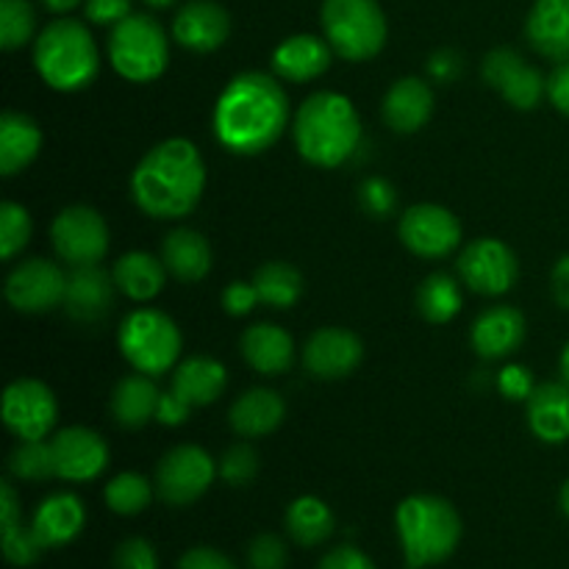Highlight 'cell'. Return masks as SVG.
Returning a JSON list of instances; mask_svg holds the SVG:
<instances>
[{
    "label": "cell",
    "mask_w": 569,
    "mask_h": 569,
    "mask_svg": "<svg viewBox=\"0 0 569 569\" xmlns=\"http://www.w3.org/2000/svg\"><path fill=\"white\" fill-rule=\"evenodd\" d=\"M289 126V94L276 76L248 70L226 83L214 103V139L233 156H259Z\"/></svg>",
    "instance_id": "obj_1"
},
{
    "label": "cell",
    "mask_w": 569,
    "mask_h": 569,
    "mask_svg": "<svg viewBox=\"0 0 569 569\" xmlns=\"http://www.w3.org/2000/svg\"><path fill=\"white\" fill-rule=\"evenodd\" d=\"M206 189V164L183 137L153 144L131 176V198L153 220H181L198 209Z\"/></svg>",
    "instance_id": "obj_2"
},
{
    "label": "cell",
    "mask_w": 569,
    "mask_h": 569,
    "mask_svg": "<svg viewBox=\"0 0 569 569\" xmlns=\"http://www.w3.org/2000/svg\"><path fill=\"white\" fill-rule=\"evenodd\" d=\"M292 137L303 161L322 170H333L353 159L359 150L361 117L348 94L322 89L298 106Z\"/></svg>",
    "instance_id": "obj_3"
},
{
    "label": "cell",
    "mask_w": 569,
    "mask_h": 569,
    "mask_svg": "<svg viewBox=\"0 0 569 569\" xmlns=\"http://www.w3.org/2000/svg\"><path fill=\"white\" fill-rule=\"evenodd\" d=\"M395 531L406 569H426L448 561L461 542L459 511L437 495H411L395 511Z\"/></svg>",
    "instance_id": "obj_4"
},
{
    "label": "cell",
    "mask_w": 569,
    "mask_h": 569,
    "mask_svg": "<svg viewBox=\"0 0 569 569\" xmlns=\"http://www.w3.org/2000/svg\"><path fill=\"white\" fill-rule=\"evenodd\" d=\"M33 67L56 92H81L98 78L100 53L87 22L59 17L33 39Z\"/></svg>",
    "instance_id": "obj_5"
},
{
    "label": "cell",
    "mask_w": 569,
    "mask_h": 569,
    "mask_svg": "<svg viewBox=\"0 0 569 569\" xmlns=\"http://www.w3.org/2000/svg\"><path fill=\"white\" fill-rule=\"evenodd\" d=\"M111 67L131 83H150L170 64V39L161 22L150 14L126 17L109 33Z\"/></svg>",
    "instance_id": "obj_6"
},
{
    "label": "cell",
    "mask_w": 569,
    "mask_h": 569,
    "mask_svg": "<svg viewBox=\"0 0 569 569\" xmlns=\"http://www.w3.org/2000/svg\"><path fill=\"white\" fill-rule=\"evenodd\" d=\"M117 345L122 350V359L144 376H164L176 370L181 359L183 337L170 315L159 309H137L122 320Z\"/></svg>",
    "instance_id": "obj_7"
},
{
    "label": "cell",
    "mask_w": 569,
    "mask_h": 569,
    "mask_svg": "<svg viewBox=\"0 0 569 569\" xmlns=\"http://www.w3.org/2000/svg\"><path fill=\"white\" fill-rule=\"evenodd\" d=\"M322 31L333 53L345 61H370L387 44V14L378 0H326Z\"/></svg>",
    "instance_id": "obj_8"
},
{
    "label": "cell",
    "mask_w": 569,
    "mask_h": 569,
    "mask_svg": "<svg viewBox=\"0 0 569 569\" xmlns=\"http://www.w3.org/2000/svg\"><path fill=\"white\" fill-rule=\"evenodd\" d=\"M56 256L70 267L100 264L109 253V226L92 206H67L50 226Z\"/></svg>",
    "instance_id": "obj_9"
},
{
    "label": "cell",
    "mask_w": 569,
    "mask_h": 569,
    "mask_svg": "<svg viewBox=\"0 0 569 569\" xmlns=\"http://www.w3.org/2000/svg\"><path fill=\"white\" fill-rule=\"evenodd\" d=\"M220 465L198 445H178L156 467V492L170 506H192L211 489Z\"/></svg>",
    "instance_id": "obj_10"
},
{
    "label": "cell",
    "mask_w": 569,
    "mask_h": 569,
    "mask_svg": "<svg viewBox=\"0 0 569 569\" xmlns=\"http://www.w3.org/2000/svg\"><path fill=\"white\" fill-rule=\"evenodd\" d=\"M67 276L56 261L26 259L6 278V300L22 315H48L64 306Z\"/></svg>",
    "instance_id": "obj_11"
},
{
    "label": "cell",
    "mask_w": 569,
    "mask_h": 569,
    "mask_svg": "<svg viewBox=\"0 0 569 569\" xmlns=\"http://www.w3.org/2000/svg\"><path fill=\"white\" fill-rule=\"evenodd\" d=\"M456 270H459L461 283H467V289L487 295V298H498L515 287L520 267H517V256L509 244L483 237L461 250Z\"/></svg>",
    "instance_id": "obj_12"
},
{
    "label": "cell",
    "mask_w": 569,
    "mask_h": 569,
    "mask_svg": "<svg viewBox=\"0 0 569 569\" xmlns=\"http://www.w3.org/2000/svg\"><path fill=\"white\" fill-rule=\"evenodd\" d=\"M400 242L420 259H445L461 244V222L450 209L437 203L409 206L400 217Z\"/></svg>",
    "instance_id": "obj_13"
},
{
    "label": "cell",
    "mask_w": 569,
    "mask_h": 569,
    "mask_svg": "<svg viewBox=\"0 0 569 569\" xmlns=\"http://www.w3.org/2000/svg\"><path fill=\"white\" fill-rule=\"evenodd\" d=\"M59 420V403L48 383L17 378L3 392V422L17 439H44Z\"/></svg>",
    "instance_id": "obj_14"
},
{
    "label": "cell",
    "mask_w": 569,
    "mask_h": 569,
    "mask_svg": "<svg viewBox=\"0 0 569 569\" xmlns=\"http://www.w3.org/2000/svg\"><path fill=\"white\" fill-rule=\"evenodd\" d=\"M481 76L489 87L503 94L506 103L520 111L537 109L548 94V78L528 64L515 48H495L492 53L483 56Z\"/></svg>",
    "instance_id": "obj_15"
},
{
    "label": "cell",
    "mask_w": 569,
    "mask_h": 569,
    "mask_svg": "<svg viewBox=\"0 0 569 569\" xmlns=\"http://www.w3.org/2000/svg\"><path fill=\"white\" fill-rule=\"evenodd\" d=\"M56 478L70 483H87L103 476L109 467V445L98 431L70 426L50 439Z\"/></svg>",
    "instance_id": "obj_16"
},
{
    "label": "cell",
    "mask_w": 569,
    "mask_h": 569,
    "mask_svg": "<svg viewBox=\"0 0 569 569\" xmlns=\"http://www.w3.org/2000/svg\"><path fill=\"white\" fill-rule=\"evenodd\" d=\"M365 345L348 328H320L306 339L303 367L309 376L320 381H339L348 378L361 365Z\"/></svg>",
    "instance_id": "obj_17"
},
{
    "label": "cell",
    "mask_w": 569,
    "mask_h": 569,
    "mask_svg": "<svg viewBox=\"0 0 569 569\" xmlns=\"http://www.w3.org/2000/svg\"><path fill=\"white\" fill-rule=\"evenodd\" d=\"M231 37V14L217 0H189L172 17V39L192 53H211Z\"/></svg>",
    "instance_id": "obj_18"
},
{
    "label": "cell",
    "mask_w": 569,
    "mask_h": 569,
    "mask_svg": "<svg viewBox=\"0 0 569 569\" xmlns=\"http://www.w3.org/2000/svg\"><path fill=\"white\" fill-rule=\"evenodd\" d=\"M526 317L515 306H489L472 322V348L483 361H500L526 342Z\"/></svg>",
    "instance_id": "obj_19"
},
{
    "label": "cell",
    "mask_w": 569,
    "mask_h": 569,
    "mask_svg": "<svg viewBox=\"0 0 569 569\" xmlns=\"http://www.w3.org/2000/svg\"><path fill=\"white\" fill-rule=\"evenodd\" d=\"M114 276L100 264L72 267L67 276V315L78 322H100L114 306Z\"/></svg>",
    "instance_id": "obj_20"
},
{
    "label": "cell",
    "mask_w": 569,
    "mask_h": 569,
    "mask_svg": "<svg viewBox=\"0 0 569 569\" xmlns=\"http://www.w3.org/2000/svg\"><path fill=\"white\" fill-rule=\"evenodd\" d=\"M83 526H87V509H83V500L72 492L48 495L31 517L33 533L44 550L76 542Z\"/></svg>",
    "instance_id": "obj_21"
},
{
    "label": "cell",
    "mask_w": 569,
    "mask_h": 569,
    "mask_svg": "<svg viewBox=\"0 0 569 569\" xmlns=\"http://www.w3.org/2000/svg\"><path fill=\"white\" fill-rule=\"evenodd\" d=\"M331 61L333 48L328 39L315 37V33H295L272 50V70L281 81L292 83L315 81L331 67Z\"/></svg>",
    "instance_id": "obj_22"
},
{
    "label": "cell",
    "mask_w": 569,
    "mask_h": 569,
    "mask_svg": "<svg viewBox=\"0 0 569 569\" xmlns=\"http://www.w3.org/2000/svg\"><path fill=\"white\" fill-rule=\"evenodd\" d=\"M383 122L395 133H417L433 114V89L422 78H398L383 94Z\"/></svg>",
    "instance_id": "obj_23"
},
{
    "label": "cell",
    "mask_w": 569,
    "mask_h": 569,
    "mask_svg": "<svg viewBox=\"0 0 569 569\" xmlns=\"http://www.w3.org/2000/svg\"><path fill=\"white\" fill-rule=\"evenodd\" d=\"M242 359L259 376H281L295 361V339L276 322H256L239 339Z\"/></svg>",
    "instance_id": "obj_24"
},
{
    "label": "cell",
    "mask_w": 569,
    "mask_h": 569,
    "mask_svg": "<svg viewBox=\"0 0 569 569\" xmlns=\"http://www.w3.org/2000/svg\"><path fill=\"white\" fill-rule=\"evenodd\" d=\"M528 406V428L545 445H565L569 439V383H537Z\"/></svg>",
    "instance_id": "obj_25"
},
{
    "label": "cell",
    "mask_w": 569,
    "mask_h": 569,
    "mask_svg": "<svg viewBox=\"0 0 569 569\" xmlns=\"http://www.w3.org/2000/svg\"><path fill=\"white\" fill-rule=\"evenodd\" d=\"M526 37L539 56L569 59V0H537L528 11Z\"/></svg>",
    "instance_id": "obj_26"
},
{
    "label": "cell",
    "mask_w": 569,
    "mask_h": 569,
    "mask_svg": "<svg viewBox=\"0 0 569 569\" xmlns=\"http://www.w3.org/2000/svg\"><path fill=\"white\" fill-rule=\"evenodd\" d=\"M283 417H287V403L276 389L267 387H253L242 392L228 411L231 428L242 439L267 437L281 426Z\"/></svg>",
    "instance_id": "obj_27"
},
{
    "label": "cell",
    "mask_w": 569,
    "mask_h": 569,
    "mask_svg": "<svg viewBox=\"0 0 569 569\" xmlns=\"http://www.w3.org/2000/svg\"><path fill=\"white\" fill-rule=\"evenodd\" d=\"M161 392L156 387L153 376H144V372H131L122 381H117L114 392H111L109 411L114 417V422L128 431H137L144 428L150 420H156V411H159Z\"/></svg>",
    "instance_id": "obj_28"
},
{
    "label": "cell",
    "mask_w": 569,
    "mask_h": 569,
    "mask_svg": "<svg viewBox=\"0 0 569 569\" xmlns=\"http://www.w3.org/2000/svg\"><path fill=\"white\" fill-rule=\"evenodd\" d=\"M228 372L222 361L211 359V356H189V359L178 361L172 370L170 389L181 400H187L192 409L198 406H209L226 392Z\"/></svg>",
    "instance_id": "obj_29"
},
{
    "label": "cell",
    "mask_w": 569,
    "mask_h": 569,
    "mask_svg": "<svg viewBox=\"0 0 569 569\" xmlns=\"http://www.w3.org/2000/svg\"><path fill=\"white\" fill-rule=\"evenodd\" d=\"M42 150V131L22 111H3L0 117V172L6 178L26 170Z\"/></svg>",
    "instance_id": "obj_30"
},
{
    "label": "cell",
    "mask_w": 569,
    "mask_h": 569,
    "mask_svg": "<svg viewBox=\"0 0 569 569\" xmlns=\"http://www.w3.org/2000/svg\"><path fill=\"white\" fill-rule=\"evenodd\" d=\"M111 276L126 298H131L133 303H148L156 295H161L170 272H167L164 261L156 259L148 250H131L114 261Z\"/></svg>",
    "instance_id": "obj_31"
},
{
    "label": "cell",
    "mask_w": 569,
    "mask_h": 569,
    "mask_svg": "<svg viewBox=\"0 0 569 569\" xmlns=\"http://www.w3.org/2000/svg\"><path fill=\"white\" fill-rule=\"evenodd\" d=\"M161 261L167 272L183 283H194L209 276L211 270V248L206 237L192 228H176L167 233L161 244Z\"/></svg>",
    "instance_id": "obj_32"
},
{
    "label": "cell",
    "mask_w": 569,
    "mask_h": 569,
    "mask_svg": "<svg viewBox=\"0 0 569 569\" xmlns=\"http://www.w3.org/2000/svg\"><path fill=\"white\" fill-rule=\"evenodd\" d=\"M283 526H287V533L300 548H317V545L331 539L337 520H333V511L326 500L315 498V495H303V498L289 503Z\"/></svg>",
    "instance_id": "obj_33"
},
{
    "label": "cell",
    "mask_w": 569,
    "mask_h": 569,
    "mask_svg": "<svg viewBox=\"0 0 569 569\" xmlns=\"http://www.w3.org/2000/svg\"><path fill=\"white\" fill-rule=\"evenodd\" d=\"M259 300L270 309H292L303 298V276L287 261H267L253 276Z\"/></svg>",
    "instance_id": "obj_34"
},
{
    "label": "cell",
    "mask_w": 569,
    "mask_h": 569,
    "mask_svg": "<svg viewBox=\"0 0 569 569\" xmlns=\"http://www.w3.org/2000/svg\"><path fill=\"white\" fill-rule=\"evenodd\" d=\"M465 306V292H461V281H456L448 272H433L417 289V311L426 317L428 322H450Z\"/></svg>",
    "instance_id": "obj_35"
},
{
    "label": "cell",
    "mask_w": 569,
    "mask_h": 569,
    "mask_svg": "<svg viewBox=\"0 0 569 569\" xmlns=\"http://www.w3.org/2000/svg\"><path fill=\"white\" fill-rule=\"evenodd\" d=\"M103 500L114 515L133 517L142 515L153 500V483L139 472H120L103 489Z\"/></svg>",
    "instance_id": "obj_36"
},
{
    "label": "cell",
    "mask_w": 569,
    "mask_h": 569,
    "mask_svg": "<svg viewBox=\"0 0 569 569\" xmlns=\"http://www.w3.org/2000/svg\"><path fill=\"white\" fill-rule=\"evenodd\" d=\"M9 470L17 481L39 483L56 478L50 442H44V439H20L9 456Z\"/></svg>",
    "instance_id": "obj_37"
},
{
    "label": "cell",
    "mask_w": 569,
    "mask_h": 569,
    "mask_svg": "<svg viewBox=\"0 0 569 569\" xmlns=\"http://www.w3.org/2000/svg\"><path fill=\"white\" fill-rule=\"evenodd\" d=\"M37 39V11L28 0H0V48L20 50Z\"/></svg>",
    "instance_id": "obj_38"
},
{
    "label": "cell",
    "mask_w": 569,
    "mask_h": 569,
    "mask_svg": "<svg viewBox=\"0 0 569 569\" xmlns=\"http://www.w3.org/2000/svg\"><path fill=\"white\" fill-rule=\"evenodd\" d=\"M31 233L33 222L26 206L6 200L0 206V256H3V261H11L17 253H22L26 244L31 242Z\"/></svg>",
    "instance_id": "obj_39"
},
{
    "label": "cell",
    "mask_w": 569,
    "mask_h": 569,
    "mask_svg": "<svg viewBox=\"0 0 569 569\" xmlns=\"http://www.w3.org/2000/svg\"><path fill=\"white\" fill-rule=\"evenodd\" d=\"M220 476L231 487H248L259 476V453L248 442L231 445L220 459Z\"/></svg>",
    "instance_id": "obj_40"
},
{
    "label": "cell",
    "mask_w": 569,
    "mask_h": 569,
    "mask_svg": "<svg viewBox=\"0 0 569 569\" xmlns=\"http://www.w3.org/2000/svg\"><path fill=\"white\" fill-rule=\"evenodd\" d=\"M42 542L37 539L31 526H14L3 531V556L11 567H31L42 556Z\"/></svg>",
    "instance_id": "obj_41"
},
{
    "label": "cell",
    "mask_w": 569,
    "mask_h": 569,
    "mask_svg": "<svg viewBox=\"0 0 569 569\" xmlns=\"http://www.w3.org/2000/svg\"><path fill=\"white\" fill-rule=\"evenodd\" d=\"M359 206L367 214L376 217V220H387L398 209V189L381 176L367 178L359 187Z\"/></svg>",
    "instance_id": "obj_42"
},
{
    "label": "cell",
    "mask_w": 569,
    "mask_h": 569,
    "mask_svg": "<svg viewBox=\"0 0 569 569\" xmlns=\"http://www.w3.org/2000/svg\"><path fill=\"white\" fill-rule=\"evenodd\" d=\"M287 542L276 533H259L248 545V569H287Z\"/></svg>",
    "instance_id": "obj_43"
},
{
    "label": "cell",
    "mask_w": 569,
    "mask_h": 569,
    "mask_svg": "<svg viewBox=\"0 0 569 569\" xmlns=\"http://www.w3.org/2000/svg\"><path fill=\"white\" fill-rule=\"evenodd\" d=\"M114 569H159V553L142 537H131L117 548Z\"/></svg>",
    "instance_id": "obj_44"
},
{
    "label": "cell",
    "mask_w": 569,
    "mask_h": 569,
    "mask_svg": "<svg viewBox=\"0 0 569 569\" xmlns=\"http://www.w3.org/2000/svg\"><path fill=\"white\" fill-rule=\"evenodd\" d=\"M498 389L506 400H522L526 403L537 389L531 370L526 365H509L498 372Z\"/></svg>",
    "instance_id": "obj_45"
},
{
    "label": "cell",
    "mask_w": 569,
    "mask_h": 569,
    "mask_svg": "<svg viewBox=\"0 0 569 569\" xmlns=\"http://www.w3.org/2000/svg\"><path fill=\"white\" fill-rule=\"evenodd\" d=\"M83 14L94 26L114 28L133 14V0H83Z\"/></svg>",
    "instance_id": "obj_46"
},
{
    "label": "cell",
    "mask_w": 569,
    "mask_h": 569,
    "mask_svg": "<svg viewBox=\"0 0 569 569\" xmlns=\"http://www.w3.org/2000/svg\"><path fill=\"white\" fill-rule=\"evenodd\" d=\"M259 303L261 300L253 281H231L222 289V309L231 317H248Z\"/></svg>",
    "instance_id": "obj_47"
},
{
    "label": "cell",
    "mask_w": 569,
    "mask_h": 569,
    "mask_svg": "<svg viewBox=\"0 0 569 569\" xmlns=\"http://www.w3.org/2000/svg\"><path fill=\"white\" fill-rule=\"evenodd\" d=\"M320 569H378L367 553H361L353 545H339L331 553L322 556Z\"/></svg>",
    "instance_id": "obj_48"
},
{
    "label": "cell",
    "mask_w": 569,
    "mask_h": 569,
    "mask_svg": "<svg viewBox=\"0 0 569 569\" xmlns=\"http://www.w3.org/2000/svg\"><path fill=\"white\" fill-rule=\"evenodd\" d=\"M461 67H465L461 56L453 48H442L428 59V76L439 83H450L461 76Z\"/></svg>",
    "instance_id": "obj_49"
},
{
    "label": "cell",
    "mask_w": 569,
    "mask_h": 569,
    "mask_svg": "<svg viewBox=\"0 0 569 569\" xmlns=\"http://www.w3.org/2000/svg\"><path fill=\"white\" fill-rule=\"evenodd\" d=\"M176 569H239L226 553L214 548H192L181 556Z\"/></svg>",
    "instance_id": "obj_50"
},
{
    "label": "cell",
    "mask_w": 569,
    "mask_h": 569,
    "mask_svg": "<svg viewBox=\"0 0 569 569\" xmlns=\"http://www.w3.org/2000/svg\"><path fill=\"white\" fill-rule=\"evenodd\" d=\"M189 415H192V406H189L187 400L178 398L172 389L170 392H161L159 411H156V422H161V426H167V428H178L189 420Z\"/></svg>",
    "instance_id": "obj_51"
},
{
    "label": "cell",
    "mask_w": 569,
    "mask_h": 569,
    "mask_svg": "<svg viewBox=\"0 0 569 569\" xmlns=\"http://www.w3.org/2000/svg\"><path fill=\"white\" fill-rule=\"evenodd\" d=\"M548 98L561 114L569 117V59L559 61L548 78Z\"/></svg>",
    "instance_id": "obj_52"
},
{
    "label": "cell",
    "mask_w": 569,
    "mask_h": 569,
    "mask_svg": "<svg viewBox=\"0 0 569 569\" xmlns=\"http://www.w3.org/2000/svg\"><path fill=\"white\" fill-rule=\"evenodd\" d=\"M22 522V509L20 498H17V489L11 481L0 483V531H9V528L20 526Z\"/></svg>",
    "instance_id": "obj_53"
},
{
    "label": "cell",
    "mask_w": 569,
    "mask_h": 569,
    "mask_svg": "<svg viewBox=\"0 0 569 569\" xmlns=\"http://www.w3.org/2000/svg\"><path fill=\"white\" fill-rule=\"evenodd\" d=\"M553 298L561 309L569 311V253L561 256L553 267Z\"/></svg>",
    "instance_id": "obj_54"
},
{
    "label": "cell",
    "mask_w": 569,
    "mask_h": 569,
    "mask_svg": "<svg viewBox=\"0 0 569 569\" xmlns=\"http://www.w3.org/2000/svg\"><path fill=\"white\" fill-rule=\"evenodd\" d=\"M42 6L50 14H70L78 6H83V0H42Z\"/></svg>",
    "instance_id": "obj_55"
},
{
    "label": "cell",
    "mask_w": 569,
    "mask_h": 569,
    "mask_svg": "<svg viewBox=\"0 0 569 569\" xmlns=\"http://www.w3.org/2000/svg\"><path fill=\"white\" fill-rule=\"evenodd\" d=\"M559 503H561V511H565V515H567V520H569V481H565V487H561Z\"/></svg>",
    "instance_id": "obj_56"
},
{
    "label": "cell",
    "mask_w": 569,
    "mask_h": 569,
    "mask_svg": "<svg viewBox=\"0 0 569 569\" xmlns=\"http://www.w3.org/2000/svg\"><path fill=\"white\" fill-rule=\"evenodd\" d=\"M561 376H565V381L569 383V342L565 345V350H561Z\"/></svg>",
    "instance_id": "obj_57"
},
{
    "label": "cell",
    "mask_w": 569,
    "mask_h": 569,
    "mask_svg": "<svg viewBox=\"0 0 569 569\" xmlns=\"http://www.w3.org/2000/svg\"><path fill=\"white\" fill-rule=\"evenodd\" d=\"M144 3H148L150 9H172L178 0H144Z\"/></svg>",
    "instance_id": "obj_58"
}]
</instances>
